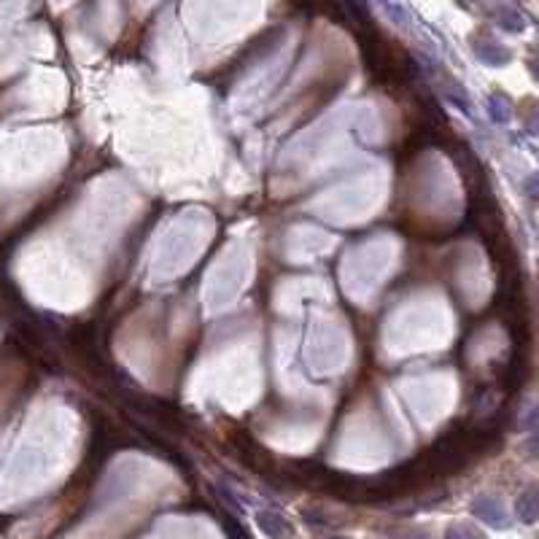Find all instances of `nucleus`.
<instances>
[{
	"instance_id": "f257e3e1",
	"label": "nucleus",
	"mask_w": 539,
	"mask_h": 539,
	"mask_svg": "<svg viewBox=\"0 0 539 539\" xmlns=\"http://www.w3.org/2000/svg\"><path fill=\"white\" fill-rule=\"evenodd\" d=\"M259 526L265 528L272 539H292V526H289L283 518H278V515H272V513L259 515Z\"/></svg>"
},
{
	"instance_id": "f03ea898",
	"label": "nucleus",
	"mask_w": 539,
	"mask_h": 539,
	"mask_svg": "<svg viewBox=\"0 0 539 539\" xmlns=\"http://www.w3.org/2000/svg\"><path fill=\"white\" fill-rule=\"evenodd\" d=\"M448 539H469V537H466L464 531H453V534H451Z\"/></svg>"
}]
</instances>
